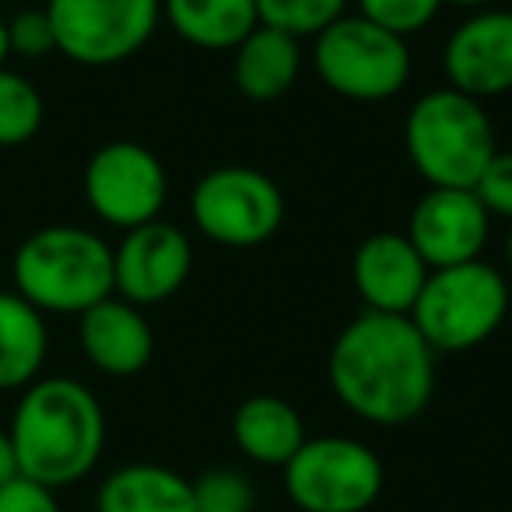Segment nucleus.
Listing matches in <instances>:
<instances>
[{
  "label": "nucleus",
  "instance_id": "nucleus-22",
  "mask_svg": "<svg viewBox=\"0 0 512 512\" xmlns=\"http://www.w3.org/2000/svg\"><path fill=\"white\" fill-rule=\"evenodd\" d=\"M344 8H348V0H256L260 25L281 29L295 39H316L344 15Z\"/></svg>",
  "mask_w": 512,
  "mask_h": 512
},
{
  "label": "nucleus",
  "instance_id": "nucleus-20",
  "mask_svg": "<svg viewBox=\"0 0 512 512\" xmlns=\"http://www.w3.org/2000/svg\"><path fill=\"white\" fill-rule=\"evenodd\" d=\"M162 18L197 50H235L260 25L256 0H162Z\"/></svg>",
  "mask_w": 512,
  "mask_h": 512
},
{
  "label": "nucleus",
  "instance_id": "nucleus-5",
  "mask_svg": "<svg viewBox=\"0 0 512 512\" xmlns=\"http://www.w3.org/2000/svg\"><path fill=\"white\" fill-rule=\"evenodd\" d=\"M509 313V285L484 260L428 271L411 306V323L432 351H470L484 344Z\"/></svg>",
  "mask_w": 512,
  "mask_h": 512
},
{
  "label": "nucleus",
  "instance_id": "nucleus-12",
  "mask_svg": "<svg viewBox=\"0 0 512 512\" xmlns=\"http://www.w3.org/2000/svg\"><path fill=\"white\" fill-rule=\"evenodd\" d=\"M491 214L467 186H428L407 221V239L421 253L428 271L481 260L488 246Z\"/></svg>",
  "mask_w": 512,
  "mask_h": 512
},
{
  "label": "nucleus",
  "instance_id": "nucleus-3",
  "mask_svg": "<svg viewBox=\"0 0 512 512\" xmlns=\"http://www.w3.org/2000/svg\"><path fill=\"white\" fill-rule=\"evenodd\" d=\"M11 288L43 316H81L113 295V246L81 225H43L18 242Z\"/></svg>",
  "mask_w": 512,
  "mask_h": 512
},
{
  "label": "nucleus",
  "instance_id": "nucleus-17",
  "mask_svg": "<svg viewBox=\"0 0 512 512\" xmlns=\"http://www.w3.org/2000/svg\"><path fill=\"white\" fill-rule=\"evenodd\" d=\"M232 78L246 99L274 102L292 92L302 71V46L295 36L271 25H256L239 46H235Z\"/></svg>",
  "mask_w": 512,
  "mask_h": 512
},
{
  "label": "nucleus",
  "instance_id": "nucleus-6",
  "mask_svg": "<svg viewBox=\"0 0 512 512\" xmlns=\"http://www.w3.org/2000/svg\"><path fill=\"white\" fill-rule=\"evenodd\" d=\"M313 64L334 95L351 102H386L411 78L407 39L362 15H341L316 36Z\"/></svg>",
  "mask_w": 512,
  "mask_h": 512
},
{
  "label": "nucleus",
  "instance_id": "nucleus-19",
  "mask_svg": "<svg viewBox=\"0 0 512 512\" xmlns=\"http://www.w3.org/2000/svg\"><path fill=\"white\" fill-rule=\"evenodd\" d=\"M95 512H193V481L162 463H127L99 484Z\"/></svg>",
  "mask_w": 512,
  "mask_h": 512
},
{
  "label": "nucleus",
  "instance_id": "nucleus-23",
  "mask_svg": "<svg viewBox=\"0 0 512 512\" xmlns=\"http://www.w3.org/2000/svg\"><path fill=\"white\" fill-rule=\"evenodd\" d=\"M193 512H253V484L239 470H207L193 481Z\"/></svg>",
  "mask_w": 512,
  "mask_h": 512
},
{
  "label": "nucleus",
  "instance_id": "nucleus-21",
  "mask_svg": "<svg viewBox=\"0 0 512 512\" xmlns=\"http://www.w3.org/2000/svg\"><path fill=\"white\" fill-rule=\"evenodd\" d=\"M46 102L36 81L0 67V148H22L43 130Z\"/></svg>",
  "mask_w": 512,
  "mask_h": 512
},
{
  "label": "nucleus",
  "instance_id": "nucleus-10",
  "mask_svg": "<svg viewBox=\"0 0 512 512\" xmlns=\"http://www.w3.org/2000/svg\"><path fill=\"white\" fill-rule=\"evenodd\" d=\"M81 190L95 218L127 232L162 214L169 197V176L155 151L144 144L106 141L88 158L81 172Z\"/></svg>",
  "mask_w": 512,
  "mask_h": 512
},
{
  "label": "nucleus",
  "instance_id": "nucleus-26",
  "mask_svg": "<svg viewBox=\"0 0 512 512\" xmlns=\"http://www.w3.org/2000/svg\"><path fill=\"white\" fill-rule=\"evenodd\" d=\"M470 190L477 193L488 214L512 221V151H495Z\"/></svg>",
  "mask_w": 512,
  "mask_h": 512
},
{
  "label": "nucleus",
  "instance_id": "nucleus-9",
  "mask_svg": "<svg viewBox=\"0 0 512 512\" xmlns=\"http://www.w3.org/2000/svg\"><path fill=\"white\" fill-rule=\"evenodd\" d=\"M57 53L81 67L137 57L162 22V0H46Z\"/></svg>",
  "mask_w": 512,
  "mask_h": 512
},
{
  "label": "nucleus",
  "instance_id": "nucleus-28",
  "mask_svg": "<svg viewBox=\"0 0 512 512\" xmlns=\"http://www.w3.org/2000/svg\"><path fill=\"white\" fill-rule=\"evenodd\" d=\"M22 477V467H18V453H15V442H11L8 428H0V488L8 481Z\"/></svg>",
  "mask_w": 512,
  "mask_h": 512
},
{
  "label": "nucleus",
  "instance_id": "nucleus-15",
  "mask_svg": "<svg viewBox=\"0 0 512 512\" xmlns=\"http://www.w3.org/2000/svg\"><path fill=\"white\" fill-rule=\"evenodd\" d=\"M78 344L102 376L127 379L148 369L155 355V334L141 306L109 295L78 316Z\"/></svg>",
  "mask_w": 512,
  "mask_h": 512
},
{
  "label": "nucleus",
  "instance_id": "nucleus-8",
  "mask_svg": "<svg viewBox=\"0 0 512 512\" xmlns=\"http://www.w3.org/2000/svg\"><path fill=\"white\" fill-rule=\"evenodd\" d=\"M190 218L218 246L253 249L278 235L285 197L281 186L253 165H221L193 186Z\"/></svg>",
  "mask_w": 512,
  "mask_h": 512
},
{
  "label": "nucleus",
  "instance_id": "nucleus-11",
  "mask_svg": "<svg viewBox=\"0 0 512 512\" xmlns=\"http://www.w3.org/2000/svg\"><path fill=\"white\" fill-rule=\"evenodd\" d=\"M193 246L183 228L155 218L127 228L113 246V295L134 306H158L186 285Z\"/></svg>",
  "mask_w": 512,
  "mask_h": 512
},
{
  "label": "nucleus",
  "instance_id": "nucleus-2",
  "mask_svg": "<svg viewBox=\"0 0 512 512\" xmlns=\"http://www.w3.org/2000/svg\"><path fill=\"white\" fill-rule=\"evenodd\" d=\"M8 435L22 474L60 491L85 481L102 460L106 414L99 397L78 379L39 376L18 397Z\"/></svg>",
  "mask_w": 512,
  "mask_h": 512
},
{
  "label": "nucleus",
  "instance_id": "nucleus-27",
  "mask_svg": "<svg viewBox=\"0 0 512 512\" xmlns=\"http://www.w3.org/2000/svg\"><path fill=\"white\" fill-rule=\"evenodd\" d=\"M0 512H60V502L53 488L22 474L0 488Z\"/></svg>",
  "mask_w": 512,
  "mask_h": 512
},
{
  "label": "nucleus",
  "instance_id": "nucleus-25",
  "mask_svg": "<svg viewBox=\"0 0 512 512\" xmlns=\"http://www.w3.org/2000/svg\"><path fill=\"white\" fill-rule=\"evenodd\" d=\"M8 43L11 53L25 60H43L57 53V36H53V22L46 8H29L8 18Z\"/></svg>",
  "mask_w": 512,
  "mask_h": 512
},
{
  "label": "nucleus",
  "instance_id": "nucleus-4",
  "mask_svg": "<svg viewBox=\"0 0 512 512\" xmlns=\"http://www.w3.org/2000/svg\"><path fill=\"white\" fill-rule=\"evenodd\" d=\"M404 148L428 186H474L484 165L498 151L495 127L484 116V102L435 88L411 106L404 123Z\"/></svg>",
  "mask_w": 512,
  "mask_h": 512
},
{
  "label": "nucleus",
  "instance_id": "nucleus-24",
  "mask_svg": "<svg viewBox=\"0 0 512 512\" xmlns=\"http://www.w3.org/2000/svg\"><path fill=\"white\" fill-rule=\"evenodd\" d=\"M358 15L369 22L383 25V29L397 32V36H414L425 25L435 22L442 0H355Z\"/></svg>",
  "mask_w": 512,
  "mask_h": 512
},
{
  "label": "nucleus",
  "instance_id": "nucleus-30",
  "mask_svg": "<svg viewBox=\"0 0 512 512\" xmlns=\"http://www.w3.org/2000/svg\"><path fill=\"white\" fill-rule=\"evenodd\" d=\"M442 4H456V8H484L491 0H442Z\"/></svg>",
  "mask_w": 512,
  "mask_h": 512
},
{
  "label": "nucleus",
  "instance_id": "nucleus-18",
  "mask_svg": "<svg viewBox=\"0 0 512 512\" xmlns=\"http://www.w3.org/2000/svg\"><path fill=\"white\" fill-rule=\"evenodd\" d=\"M50 327L15 288H0V393H15L43 376Z\"/></svg>",
  "mask_w": 512,
  "mask_h": 512
},
{
  "label": "nucleus",
  "instance_id": "nucleus-16",
  "mask_svg": "<svg viewBox=\"0 0 512 512\" xmlns=\"http://www.w3.org/2000/svg\"><path fill=\"white\" fill-rule=\"evenodd\" d=\"M232 439L260 467H285L306 442L302 414L278 393L246 397L232 414Z\"/></svg>",
  "mask_w": 512,
  "mask_h": 512
},
{
  "label": "nucleus",
  "instance_id": "nucleus-29",
  "mask_svg": "<svg viewBox=\"0 0 512 512\" xmlns=\"http://www.w3.org/2000/svg\"><path fill=\"white\" fill-rule=\"evenodd\" d=\"M11 43H8V18H0V67H8Z\"/></svg>",
  "mask_w": 512,
  "mask_h": 512
},
{
  "label": "nucleus",
  "instance_id": "nucleus-7",
  "mask_svg": "<svg viewBox=\"0 0 512 512\" xmlns=\"http://www.w3.org/2000/svg\"><path fill=\"white\" fill-rule=\"evenodd\" d=\"M285 491L302 512H365L383 491V463L362 439H306L285 463Z\"/></svg>",
  "mask_w": 512,
  "mask_h": 512
},
{
  "label": "nucleus",
  "instance_id": "nucleus-13",
  "mask_svg": "<svg viewBox=\"0 0 512 512\" xmlns=\"http://www.w3.org/2000/svg\"><path fill=\"white\" fill-rule=\"evenodd\" d=\"M449 88L470 99H498L512 92V11H477L442 50Z\"/></svg>",
  "mask_w": 512,
  "mask_h": 512
},
{
  "label": "nucleus",
  "instance_id": "nucleus-1",
  "mask_svg": "<svg viewBox=\"0 0 512 512\" xmlns=\"http://www.w3.org/2000/svg\"><path fill=\"white\" fill-rule=\"evenodd\" d=\"M330 390L355 418L372 425H407L435 390V351L411 316L358 313L337 334L327 362Z\"/></svg>",
  "mask_w": 512,
  "mask_h": 512
},
{
  "label": "nucleus",
  "instance_id": "nucleus-14",
  "mask_svg": "<svg viewBox=\"0 0 512 512\" xmlns=\"http://www.w3.org/2000/svg\"><path fill=\"white\" fill-rule=\"evenodd\" d=\"M351 278L372 313L407 316L428 278V264L404 232H376L355 249Z\"/></svg>",
  "mask_w": 512,
  "mask_h": 512
},
{
  "label": "nucleus",
  "instance_id": "nucleus-31",
  "mask_svg": "<svg viewBox=\"0 0 512 512\" xmlns=\"http://www.w3.org/2000/svg\"><path fill=\"white\" fill-rule=\"evenodd\" d=\"M505 260H509V267H512V228H509V239H505Z\"/></svg>",
  "mask_w": 512,
  "mask_h": 512
}]
</instances>
